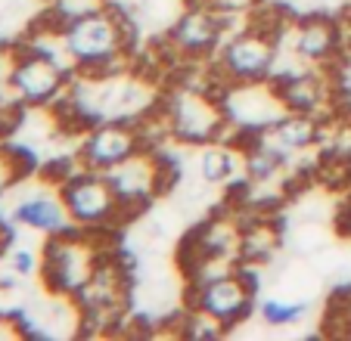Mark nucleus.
I'll return each mask as SVG.
<instances>
[{
  "label": "nucleus",
  "instance_id": "obj_8",
  "mask_svg": "<svg viewBox=\"0 0 351 341\" xmlns=\"http://www.w3.org/2000/svg\"><path fill=\"white\" fill-rule=\"evenodd\" d=\"M106 174H109V184H112L115 196H119V202H121V217L146 211L162 192H168V186H171L168 158L162 155L156 146L140 149L137 155H131L128 162L115 164V168L106 170Z\"/></svg>",
  "mask_w": 351,
  "mask_h": 341
},
{
  "label": "nucleus",
  "instance_id": "obj_4",
  "mask_svg": "<svg viewBox=\"0 0 351 341\" xmlns=\"http://www.w3.org/2000/svg\"><path fill=\"white\" fill-rule=\"evenodd\" d=\"M159 112L165 118L168 137L174 143L186 146H208L218 143L230 131V118L224 112V99L215 87L206 84H186L168 90L159 99Z\"/></svg>",
  "mask_w": 351,
  "mask_h": 341
},
{
  "label": "nucleus",
  "instance_id": "obj_17",
  "mask_svg": "<svg viewBox=\"0 0 351 341\" xmlns=\"http://www.w3.org/2000/svg\"><path fill=\"white\" fill-rule=\"evenodd\" d=\"M280 245V233L267 217L243 223L239 230V264H265Z\"/></svg>",
  "mask_w": 351,
  "mask_h": 341
},
{
  "label": "nucleus",
  "instance_id": "obj_2",
  "mask_svg": "<svg viewBox=\"0 0 351 341\" xmlns=\"http://www.w3.org/2000/svg\"><path fill=\"white\" fill-rule=\"evenodd\" d=\"M3 84L25 109H53L72 90L75 66L40 44H22L7 50Z\"/></svg>",
  "mask_w": 351,
  "mask_h": 341
},
{
  "label": "nucleus",
  "instance_id": "obj_5",
  "mask_svg": "<svg viewBox=\"0 0 351 341\" xmlns=\"http://www.w3.org/2000/svg\"><path fill=\"white\" fill-rule=\"evenodd\" d=\"M280 34L261 22H249L245 28L227 34L221 50L215 53L212 75L221 81V90L230 84H255L271 81L277 75Z\"/></svg>",
  "mask_w": 351,
  "mask_h": 341
},
{
  "label": "nucleus",
  "instance_id": "obj_15",
  "mask_svg": "<svg viewBox=\"0 0 351 341\" xmlns=\"http://www.w3.org/2000/svg\"><path fill=\"white\" fill-rule=\"evenodd\" d=\"M342 50V31L326 16H308L292 28V53L305 66H330Z\"/></svg>",
  "mask_w": 351,
  "mask_h": 341
},
{
  "label": "nucleus",
  "instance_id": "obj_19",
  "mask_svg": "<svg viewBox=\"0 0 351 341\" xmlns=\"http://www.w3.org/2000/svg\"><path fill=\"white\" fill-rule=\"evenodd\" d=\"M25 168H22V152H16L13 146L0 143V192L13 190L16 184L22 180Z\"/></svg>",
  "mask_w": 351,
  "mask_h": 341
},
{
  "label": "nucleus",
  "instance_id": "obj_13",
  "mask_svg": "<svg viewBox=\"0 0 351 341\" xmlns=\"http://www.w3.org/2000/svg\"><path fill=\"white\" fill-rule=\"evenodd\" d=\"M320 134H324V125H320V115H305V112H286L280 115L274 125H267L265 131L252 134L258 143H265L267 149H274L277 155H283L286 162L295 158L298 152H308L311 146L320 143Z\"/></svg>",
  "mask_w": 351,
  "mask_h": 341
},
{
  "label": "nucleus",
  "instance_id": "obj_21",
  "mask_svg": "<svg viewBox=\"0 0 351 341\" xmlns=\"http://www.w3.org/2000/svg\"><path fill=\"white\" fill-rule=\"evenodd\" d=\"M34 267H40V257H34L28 249H19L10 255V270H13L16 276H28L34 273Z\"/></svg>",
  "mask_w": 351,
  "mask_h": 341
},
{
  "label": "nucleus",
  "instance_id": "obj_22",
  "mask_svg": "<svg viewBox=\"0 0 351 341\" xmlns=\"http://www.w3.org/2000/svg\"><path fill=\"white\" fill-rule=\"evenodd\" d=\"M7 249H10V239H7V233H3V227H0V257H3Z\"/></svg>",
  "mask_w": 351,
  "mask_h": 341
},
{
  "label": "nucleus",
  "instance_id": "obj_9",
  "mask_svg": "<svg viewBox=\"0 0 351 341\" xmlns=\"http://www.w3.org/2000/svg\"><path fill=\"white\" fill-rule=\"evenodd\" d=\"M140 149H149L140 118H106L81 131L75 162L90 170H112L115 164L128 162Z\"/></svg>",
  "mask_w": 351,
  "mask_h": 341
},
{
  "label": "nucleus",
  "instance_id": "obj_6",
  "mask_svg": "<svg viewBox=\"0 0 351 341\" xmlns=\"http://www.w3.org/2000/svg\"><path fill=\"white\" fill-rule=\"evenodd\" d=\"M62 202L69 208V217L78 230H90V233H103L112 230L121 217V202L115 196L112 184H109L106 170H90V168H78L69 177H62L56 184Z\"/></svg>",
  "mask_w": 351,
  "mask_h": 341
},
{
  "label": "nucleus",
  "instance_id": "obj_1",
  "mask_svg": "<svg viewBox=\"0 0 351 341\" xmlns=\"http://www.w3.org/2000/svg\"><path fill=\"white\" fill-rule=\"evenodd\" d=\"M56 44L78 75L121 72L134 40V25L119 7L87 10L66 22H53Z\"/></svg>",
  "mask_w": 351,
  "mask_h": 341
},
{
  "label": "nucleus",
  "instance_id": "obj_11",
  "mask_svg": "<svg viewBox=\"0 0 351 341\" xmlns=\"http://www.w3.org/2000/svg\"><path fill=\"white\" fill-rule=\"evenodd\" d=\"M224 99V112L230 118L233 131L243 134H258L267 125L286 115V105L280 99L274 81H255V84H230L221 90Z\"/></svg>",
  "mask_w": 351,
  "mask_h": 341
},
{
  "label": "nucleus",
  "instance_id": "obj_7",
  "mask_svg": "<svg viewBox=\"0 0 351 341\" xmlns=\"http://www.w3.org/2000/svg\"><path fill=\"white\" fill-rule=\"evenodd\" d=\"M186 289H190V295H186L190 310L206 314L224 332H230L233 326H239L255 310V292H258V286H255L252 273L245 267H233L206 282L186 286Z\"/></svg>",
  "mask_w": 351,
  "mask_h": 341
},
{
  "label": "nucleus",
  "instance_id": "obj_14",
  "mask_svg": "<svg viewBox=\"0 0 351 341\" xmlns=\"http://www.w3.org/2000/svg\"><path fill=\"white\" fill-rule=\"evenodd\" d=\"M19 227H28L34 233H44V236H53V233L72 230L75 223L69 217V208L62 202L60 190H34L28 196H22L19 202L10 211Z\"/></svg>",
  "mask_w": 351,
  "mask_h": 341
},
{
  "label": "nucleus",
  "instance_id": "obj_12",
  "mask_svg": "<svg viewBox=\"0 0 351 341\" xmlns=\"http://www.w3.org/2000/svg\"><path fill=\"white\" fill-rule=\"evenodd\" d=\"M274 87H277L280 99H283L286 112H305V115H324L326 105L332 99V84L324 66H311L305 72H289V75H274Z\"/></svg>",
  "mask_w": 351,
  "mask_h": 341
},
{
  "label": "nucleus",
  "instance_id": "obj_3",
  "mask_svg": "<svg viewBox=\"0 0 351 341\" xmlns=\"http://www.w3.org/2000/svg\"><path fill=\"white\" fill-rule=\"evenodd\" d=\"M103 257L106 255L99 251L97 233L78 230V227L53 233V236H47L44 249H40V282L53 298L78 301L93 282Z\"/></svg>",
  "mask_w": 351,
  "mask_h": 341
},
{
  "label": "nucleus",
  "instance_id": "obj_18",
  "mask_svg": "<svg viewBox=\"0 0 351 341\" xmlns=\"http://www.w3.org/2000/svg\"><path fill=\"white\" fill-rule=\"evenodd\" d=\"M258 314L267 326H295V323L305 320L308 304L295 301V298H286V295H274L258 304Z\"/></svg>",
  "mask_w": 351,
  "mask_h": 341
},
{
  "label": "nucleus",
  "instance_id": "obj_16",
  "mask_svg": "<svg viewBox=\"0 0 351 341\" xmlns=\"http://www.w3.org/2000/svg\"><path fill=\"white\" fill-rule=\"evenodd\" d=\"M239 174V155L233 146H227V140L202 146L199 152V180L208 186H227L233 184Z\"/></svg>",
  "mask_w": 351,
  "mask_h": 341
},
{
  "label": "nucleus",
  "instance_id": "obj_23",
  "mask_svg": "<svg viewBox=\"0 0 351 341\" xmlns=\"http://www.w3.org/2000/svg\"><path fill=\"white\" fill-rule=\"evenodd\" d=\"M3 56H7V50H3V44H0V60H3Z\"/></svg>",
  "mask_w": 351,
  "mask_h": 341
},
{
  "label": "nucleus",
  "instance_id": "obj_20",
  "mask_svg": "<svg viewBox=\"0 0 351 341\" xmlns=\"http://www.w3.org/2000/svg\"><path fill=\"white\" fill-rule=\"evenodd\" d=\"M22 112H25V105H22L19 99L10 97L7 84H3L0 87V143H7V137L19 127Z\"/></svg>",
  "mask_w": 351,
  "mask_h": 341
},
{
  "label": "nucleus",
  "instance_id": "obj_10",
  "mask_svg": "<svg viewBox=\"0 0 351 341\" xmlns=\"http://www.w3.org/2000/svg\"><path fill=\"white\" fill-rule=\"evenodd\" d=\"M227 19L230 16L218 13L208 3L190 0L186 10L178 16L171 28L165 31V44L168 50L184 62H206L215 60V53L221 50L227 38Z\"/></svg>",
  "mask_w": 351,
  "mask_h": 341
}]
</instances>
